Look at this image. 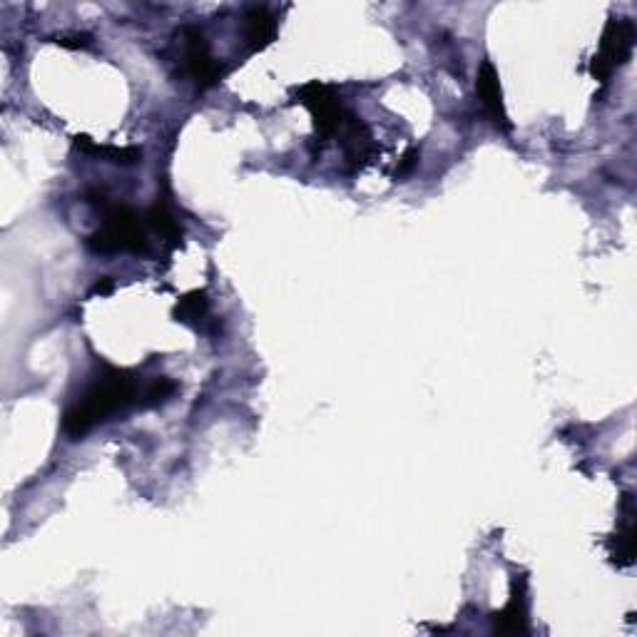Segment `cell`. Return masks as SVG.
<instances>
[{
	"instance_id": "52a82bcc",
	"label": "cell",
	"mask_w": 637,
	"mask_h": 637,
	"mask_svg": "<svg viewBox=\"0 0 637 637\" xmlns=\"http://www.w3.org/2000/svg\"><path fill=\"white\" fill-rule=\"evenodd\" d=\"M528 580L526 575H513L511 598L501 613L493 615V633L498 635H528Z\"/></svg>"
},
{
	"instance_id": "e0dca14e",
	"label": "cell",
	"mask_w": 637,
	"mask_h": 637,
	"mask_svg": "<svg viewBox=\"0 0 637 637\" xmlns=\"http://www.w3.org/2000/svg\"><path fill=\"white\" fill-rule=\"evenodd\" d=\"M112 287H115V282H112L110 277H105L103 282H98L93 287V294H110L112 292Z\"/></svg>"
},
{
	"instance_id": "4fadbf2b",
	"label": "cell",
	"mask_w": 637,
	"mask_h": 637,
	"mask_svg": "<svg viewBox=\"0 0 637 637\" xmlns=\"http://www.w3.org/2000/svg\"><path fill=\"white\" fill-rule=\"evenodd\" d=\"M207 309H210V299L202 289H195V292H187L185 297H180V302L172 309V317L182 324L200 326L207 319Z\"/></svg>"
},
{
	"instance_id": "9a60e30c",
	"label": "cell",
	"mask_w": 637,
	"mask_h": 637,
	"mask_svg": "<svg viewBox=\"0 0 637 637\" xmlns=\"http://www.w3.org/2000/svg\"><path fill=\"white\" fill-rule=\"evenodd\" d=\"M55 43H58L60 48H68V50H90L95 45L93 35H88V33L58 35V38H55Z\"/></svg>"
},
{
	"instance_id": "277c9868",
	"label": "cell",
	"mask_w": 637,
	"mask_h": 637,
	"mask_svg": "<svg viewBox=\"0 0 637 637\" xmlns=\"http://www.w3.org/2000/svg\"><path fill=\"white\" fill-rule=\"evenodd\" d=\"M294 98L312 112L314 130L319 140H334L341 132L344 122L349 120L351 112L341 105V98L329 88V85L312 80V83L294 88Z\"/></svg>"
},
{
	"instance_id": "5bb4252c",
	"label": "cell",
	"mask_w": 637,
	"mask_h": 637,
	"mask_svg": "<svg viewBox=\"0 0 637 637\" xmlns=\"http://www.w3.org/2000/svg\"><path fill=\"white\" fill-rule=\"evenodd\" d=\"M177 391V381L167 379V376H155V379L147 381L140 389V401L137 406L140 409H155V406H162L165 401H170Z\"/></svg>"
},
{
	"instance_id": "7c38bea8",
	"label": "cell",
	"mask_w": 637,
	"mask_h": 637,
	"mask_svg": "<svg viewBox=\"0 0 637 637\" xmlns=\"http://www.w3.org/2000/svg\"><path fill=\"white\" fill-rule=\"evenodd\" d=\"M145 219H147V227L155 229V232L160 234V237H165L172 247H177V244L182 242L180 222H177L175 214L170 212V207H167L162 200H157L155 205L145 212Z\"/></svg>"
},
{
	"instance_id": "6da1fadb",
	"label": "cell",
	"mask_w": 637,
	"mask_h": 637,
	"mask_svg": "<svg viewBox=\"0 0 637 637\" xmlns=\"http://www.w3.org/2000/svg\"><path fill=\"white\" fill-rule=\"evenodd\" d=\"M140 401V386L132 371L105 366L103 374L83 391L78 401L65 411L63 431L70 438H83L95 426L110 421V416Z\"/></svg>"
},
{
	"instance_id": "3957f363",
	"label": "cell",
	"mask_w": 637,
	"mask_h": 637,
	"mask_svg": "<svg viewBox=\"0 0 637 637\" xmlns=\"http://www.w3.org/2000/svg\"><path fill=\"white\" fill-rule=\"evenodd\" d=\"M635 23L630 18H610L600 35V45L590 60V75L598 83H608L610 75L623 68L635 50Z\"/></svg>"
},
{
	"instance_id": "7a4b0ae2",
	"label": "cell",
	"mask_w": 637,
	"mask_h": 637,
	"mask_svg": "<svg viewBox=\"0 0 637 637\" xmlns=\"http://www.w3.org/2000/svg\"><path fill=\"white\" fill-rule=\"evenodd\" d=\"M90 205H95L103 214V224L95 229L85 242L95 254H147L150 252V239H147V219L145 214H137L127 205L110 202L103 192H90Z\"/></svg>"
},
{
	"instance_id": "8fae6325",
	"label": "cell",
	"mask_w": 637,
	"mask_h": 637,
	"mask_svg": "<svg viewBox=\"0 0 637 637\" xmlns=\"http://www.w3.org/2000/svg\"><path fill=\"white\" fill-rule=\"evenodd\" d=\"M73 145L75 150L83 152L88 157H100V160L112 162V165H120V167H130L135 165L137 160L142 157L140 147H110V145H98L93 137L88 135H75L73 137Z\"/></svg>"
},
{
	"instance_id": "5b68a950",
	"label": "cell",
	"mask_w": 637,
	"mask_h": 637,
	"mask_svg": "<svg viewBox=\"0 0 637 637\" xmlns=\"http://www.w3.org/2000/svg\"><path fill=\"white\" fill-rule=\"evenodd\" d=\"M182 45H185V70L195 80L200 93L202 90H210L212 85H217L224 78L222 63L214 60L210 45H207L200 28H195V25L182 28Z\"/></svg>"
},
{
	"instance_id": "9c48e42d",
	"label": "cell",
	"mask_w": 637,
	"mask_h": 637,
	"mask_svg": "<svg viewBox=\"0 0 637 637\" xmlns=\"http://www.w3.org/2000/svg\"><path fill=\"white\" fill-rule=\"evenodd\" d=\"M242 25L249 53H259V50L269 48L274 43V38H277V18L264 5L247 8Z\"/></svg>"
},
{
	"instance_id": "30bf717a",
	"label": "cell",
	"mask_w": 637,
	"mask_h": 637,
	"mask_svg": "<svg viewBox=\"0 0 637 637\" xmlns=\"http://www.w3.org/2000/svg\"><path fill=\"white\" fill-rule=\"evenodd\" d=\"M623 521H625V528L613 538V553H610V558H613V563L618 565V568H630V565L635 563V543H637L635 501L630 493H625L623 496Z\"/></svg>"
},
{
	"instance_id": "2e32d148",
	"label": "cell",
	"mask_w": 637,
	"mask_h": 637,
	"mask_svg": "<svg viewBox=\"0 0 637 637\" xmlns=\"http://www.w3.org/2000/svg\"><path fill=\"white\" fill-rule=\"evenodd\" d=\"M419 165V150L416 147H411V150L404 152V157H401L399 167H396V177H406L411 175V170Z\"/></svg>"
},
{
	"instance_id": "ba28073f",
	"label": "cell",
	"mask_w": 637,
	"mask_h": 637,
	"mask_svg": "<svg viewBox=\"0 0 637 637\" xmlns=\"http://www.w3.org/2000/svg\"><path fill=\"white\" fill-rule=\"evenodd\" d=\"M336 137H339L341 147H344L351 165L359 167V170L379 155V147H376L374 137H371V130L361 122V117L354 115V112H351L349 120L344 122V127H341V132Z\"/></svg>"
},
{
	"instance_id": "8992f818",
	"label": "cell",
	"mask_w": 637,
	"mask_h": 637,
	"mask_svg": "<svg viewBox=\"0 0 637 637\" xmlns=\"http://www.w3.org/2000/svg\"><path fill=\"white\" fill-rule=\"evenodd\" d=\"M476 93H478V100H481L483 110H486L488 120L493 122V127L501 132H511L513 125H511V120H508L506 103H503L501 80H498V73H496V68H493L491 60H486V63L478 68Z\"/></svg>"
}]
</instances>
